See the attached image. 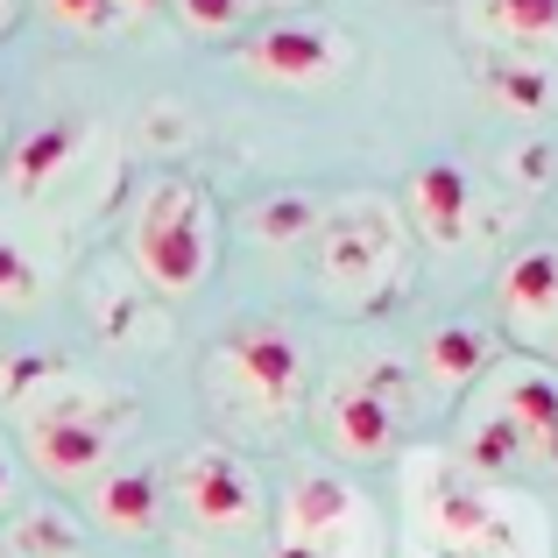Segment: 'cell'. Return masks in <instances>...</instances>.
I'll return each mask as SVG.
<instances>
[{
    "instance_id": "cell-1",
    "label": "cell",
    "mask_w": 558,
    "mask_h": 558,
    "mask_svg": "<svg viewBox=\"0 0 558 558\" xmlns=\"http://www.w3.org/2000/svg\"><path fill=\"white\" fill-rule=\"evenodd\" d=\"M128 269L156 298H198L219 269V205L198 178H156L128 213Z\"/></svg>"
},
{
    "instance_id": "cell-2",
    "label": "cell",
    "mask_w": 558,
    "mask_h": 558,
    "mask_svg": "<svg viewBox=\"0 0 558 558\" xmlns=\"http://www.w3.org/2000/svg\"><path fill=\"white\" fill-rule=\"evenodd\" d=\"M403 247H410V219L396 198H381V191L332 198L318 233H312L318 298L340 304V312H375L403 283Z\"/></svg>"
},
{
    "instance_id": "cell-3",
    "label": "cell",
    "mask_w": 558,
    "mask_h": 558,
    "mask_svg": "<svg viewBox=\"0 0 558 558\" xmlns=\"http://www.w3.org/2000/svg\"><path fill=\"white\" fill-rule=\"evenodd\" d=\"M205 375L227 410H241L247 424H290L312 389V354L283 318H241L205 347Z\"/></svg>"
},
{
    "instance_id": "cell-4",
    "label": "cell",
    "mask_w": 558,
    "mask_h": 558,
    "mask_svg": "<svg viewBox=\"0 0 558 558\" xmlns=\"http://www.w3.org/2000/svg\"><path fill=\"white\" fill-rule=\"evenodd\" d=\"M410 517H417V545L438 558H517V523L502 495L466 460L424 452L410 466Z\"/></svg>"
},
{
    "instance_id": "cell-5",
    "label": "cell",
    "mask_w": 558,
    "mask_h": 558,
    "mask_svg": "<svg viewBox=\"0 0 558 558\" xmlns=\"http://www.w3.org/2000/svg\"><path fill=\"white\" fill-rule=\"evenodd\" d=\"M241 71L255 85L276 93H318V85H340L354 71V36L340 22H318V14H262L241 43H233Z\"/></svg>"
},
{
    "instance_id": "cell-6",
    "label": "cell",
    "mask_w": 558,
    "mask_h": 558,
    "mask_svg": "<svg viewBox=\"0 0 558 558\" xmlns=\"http://www.w3.org/2000/svg\"><path fill=\"white\" fill-rule=\"evenodd\" d=\"M403 417H410V396H403V375L396 368H347L318 389V438L347 466L396 460Z\"/></svg>"
},
{
    "instance_id": "cell-7",
    "label": "cell",
    "mask_w": 558,
    "mask_h": 558,
    "mask_svg": "<svg viewBox=\"0 0 558 558\" xmlns=\"http://www.w3.org/2000/svg\"><path fill=\"white\" fill-rule=\"evenodd\" d=\"M22 446L50 481H93V474H107L113 446H121V410H107L85 389H57L50 381L22 410Z\"/></svg>"
},
{
    "instance_id": "cell-8",
    "label": "cell",
    "mask_w": 558,
    "mask_h": 558,
    "mask_svg": "<svg viewBox=\"0 0 558 558\" xmlns=\"http://www.w3.org/2000/svg\"><path fill=\"white\" fill-rule=\"evenodd\" d=\"M170 495H178V509L198 523L205 537H255L262 517H269L255 466H247L233 446H191L184 460H178Z\"/></svg>"
},
{
    "instance_id": "cell-9",
    "label": "cell",
    "mask_w": 558,
    "mask_h": 558,
    "mask_svg": "<svg viewBox=\"0 0 558 558\" xmlns=\"http://www.w3.org/2000/svg\"><path fill=\"white\" fill-rule=\"evenodd\" d=\"M354 537H361L354 481L326 474V466L290 481V495H283V558H347Z\"/></svg>"
},
{
    "instance_id": "cell-10",
    "label": "cell",
    "mask_w": 558,
    "mask_h": 558,
    "mask_svg": "<svg viewBox=\"0 0 558 558\" xmlns=\"http://www.w3.org/2000/svg\"><path fill=\"white\" fill-rule=\"evenodd\" d=\"M403 219H410L417 241L438 247V255L466 247L481 233V184H474V170H466L460 156H424V163L410 170V184H403Z\"/></svg>"
},
{
    "instance_id": "cell-11",
    "label": "cell",
    "mask_w": 558,
    "mask_h": 558,
    "mask_svg": "<svg viewBox=\"0 0 558 558\" xmlns=\"http://www.w3.org/2000/svg\"><path fill=\"white\" fill-rule=\"evenodd\" d=\"M495 318L531 354L558 347V241H537L523 255H509V269L495 276Z\"/></svg>"
},
{
    "instance_id": "cell-12",
    "label": "cell",
    "mask_w": 558,
    "mask_h": 558,
    "mask_svg": "<svg viewBox=\"0 0 558 558\" xmlns=\"http://www.w3.org/2000/svg\"><path fill=\"white\" fill-rule=\"evenodd\" d=\"M481 396L517 424L531 466H558V375L545 361H495V375H488Z\"/></svg>"
},
{
    "instance_id": "cell-13",
    "label": "cell",
    "mask_w": 558,
    "mask_h": 558,
    "mask_svg": "<svg viewBox=\"0 0 558 558\" xmlns=\"http://www.w3.org/2000/svg\"><path fill=\"white\" fill-rule=\"evenodd\" d=\"M460 28L488 57H558V0H460Z\"/></svg>"
},
{
    "instance_id": "cell-14",
    "label": "cell",
    "mask_w": 558,
    "mask_h": 558,
    "mask_svg": "<svg viewBox=\"0 0 558 558\" xmlns=\"http://www.w3.org/2000/svg\"><path fill=\"white\" fill-rule=\"evenodd\" d=\"M78 156H85V121H43L36 135H22L0 156V198H14V205L50 198L78 170Z\"/></svg>"
},
{
    "instance_id": "cell-15",
    "label": "cell",
    "mask_w": 558,
    "mask_h": 558,
    "mask_svg": "<svg viewBox=\"0 0 558 558\" xmlns=\"http://www.w3.org/2000/svg\"><path fill=\"white\" fill-rule=\"evenodd\" d=\"M495 361H502V347H495L488 326H474V318H446V326H432V340L417 347V375L432 396H466L474 381L495 375Z\"/></svg>"
},
{
    "instance_id": "cell-16",
    "label": "cell",
    "mask_w": 558,
    "mask_h": 558,
    "mask_svg": "<svg viewBox=\"0 0 558 558\" xmlns=\"http://www.w3.org/2000/svg\"><path fill=\"white\" fill-rule=\"evenodd\" d=\"M93 517L107 523L113 537L156 531V517H163V474H156V466H113V474H99Z\"/></svg>"
},
{
    "instance_id": "cell-17",
    "label": "cell",
    "mask_w": 558,
    "mask_h": 558,
    "mask_svg": "<svg viewBox=\"0 0 558 558\" xmlns=\"http://www.w3.org/2000/svg\"><path fill=\"white\" fill-rule=\"evenodd\" d=\"M481 85H488V99L509 107V113H551L558 107V78L537 57H488V64H481Z\"/></svg>"
},
{
    "instance_id": "cell-18",
    "label": "cell",
    "mask_w": 558,
    "mask_h": 558,
    "mask_svg": "<svg viewBox=\"0 0 558 558\" xmlns=\"http://www.w3.org/2000/svg\"><path fill=\"white\" fill-rule=\"evenodd\" d=\"M318 219H326V205L312 198V191H269V198L247 213V233H255L262 247H298L318 233Z\"/></svg>"
},
{
    "instance_id": "cell-19",
    "label": "cell",
    "mask_w": 558,
    "mask_h": 558,
    "mask_svg": "<svg viewBox=\"0 0 558 558\" xmlns=\"http://www.w3.org/2000/svg\"><path fill=\"white\" fill-rule=\"evenodd\" d=\"M170 14L191 43H241L262 22V0H170Z\"/></svg>"
},
{
    "instance_id": "cell-20",
    "label": "cell",
    "mask_w": 558,
    "mask_h": 558,
    "mask_svg": "<svg viewBox=\"0 0 558 558\" xmlns=\"http://www.w3.org/2000/svg\"><path fill=\"white\" fill-rule=\"evenodd\" d=\"M36 8H43V22H50V28L85 36V43H107V36H121V28H128V14L113 8V0H36Z\"/></svg>"
},
{
    "instance_id": "cell-21",
    "label": "cell",
    "mask_w": 558,
    "mask_h": 558,
    "mask_svg": "<svg viewBox=\"0 0 558 558\" xmlns=\"http://www.w3.org/2000/svg\"><path fill=\"white\" fill-rule=\"evenodd\" d=\"M43 298V269L8 227H0V312H28Z\"/></svg>"
},
{
    "instance_id": "cell-22",
    "label": "cell",
    "mask_w": 558,
    "mask_h": 558,
    "mask_svg": "<svg viewBox=\"0 0 558 558\" xmlns=\"http://www.w3.org/2000/svg\"><path fill=\"white\" fill-rule=\"evenodd\" d=\"M50 375H64V361H50V354H14V361H0V403L28 410V389H50Z\"/></svg>"
},
{
    "instance_id": "cell-23",
    "label": "cell",
    "mask_w": 558,
    "mask_h": 558,
    "mask_svg": "<svg viewBox=\"0 0 558 558\" xmlns=\"http://www.w3.org/2000/svg\"><path fill=\"white\" fill-rule=\"evenodd\" d=\"M14 545L22 551H43V558H64V551H78V523H64V517H22L14 523Z\"/></svg>"
},
{
    "instance_id": "cell-24",
    "label": "cell",
    "mask_w": 558,
    "mask_h": 558,
    "mask_svg": "<svg viewBox=\"0 0 558 558\" xmlns=\"http://www.w3.org/2000/svg\"><path fill=\"white\" fill-rule=\"evenodd\" d=\"M509 170H517L523 184H545L551 178V149H545V142H531V149H517V163H509Z\"/></svg>"
},
{
    "instance_id": "cell-25",
    "label": "cell",
    "mask_w": 558,
    "mask_h": 558,
    "mask_svg": "<svg viewBox=\"0 0 558 558\" xmlns=\"http://www.w3.org/2000/svg\"><path fill=\"white\" fill-rule=\"evenodd\" d=\"M113 8H121V14H128V22H149V14H163V8H170V0H113Z\"/></svg>"
},
{
    "instance_id": "cell-26",
    "label": "cell",
    "mask_w": 558,
    "mask_h": 558,
    "mask_svg": "<svg viewBox=\"0 0 558 558\" xmlns=\"http://www.w3.org/2000/svg\"><path fill=\"white\" fill-rule=\"evenodd\" d=\"M14 509V466H8V452H0V517Z\"/></svg>"
},
{
    "instance_id": "cell-27",
    "label": "cell",
    "mask_w": 558,
    "mask_h": 558,
    "mask_svg": "<svg viewBox=\"0 0 558 558\" xmlns=\"http://www.w3.org/2000/svg\"><path fill=\"white\" fill-rule=\"evenodd\" d=\"M22 8H28V0H0V36H14V22H22Z\"/></svg>"
},
{
    "instance_id": "cell-28",
    "label": "cell",
    "mask_w": 558,
    "mask_h": 558,
    "mask_svg": "<svg viewBox=\"0 0 558 558\" xmlns=\"http://www.w3.org/2000/svg\"><path fill=\"white\" fill-rule=\"evenodd\" d=\"M276 8H318V0H276Z\"/></svg>"
},
{
    "instance_id": "cell-29",
    "label": "cell",
    "mask_w": 558,
    "mask_h": 558,
    "mask_svg": "<svg viewBox=\"0 0 558 558\" xmlns=\"http://www.w3.org/2000/svg\"><path fill=\"white\" fill-rule=\"evenodd\" d=\"M403 558H438V551H424V545H417V551H403Z\"/></svg>"
},
{
    "instance_id": "cell-30",
    "label": "cell",
    "mask_w": 558,
    "mask_h": 558,
    "mask_svg": "<svg viewBox=\"0 0 558 558\" xmlns=\"http://www.w3.org/2000/svg\"><path fill=\"white\" fill-rule=\"evenodd\" d=\"M551 361H558V347H551Z\"/></svg>"
}]
</instances>
